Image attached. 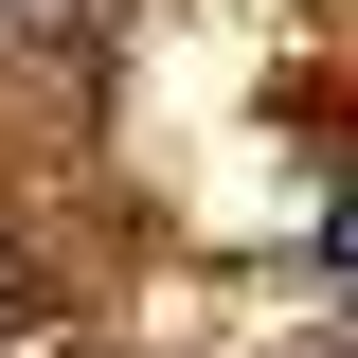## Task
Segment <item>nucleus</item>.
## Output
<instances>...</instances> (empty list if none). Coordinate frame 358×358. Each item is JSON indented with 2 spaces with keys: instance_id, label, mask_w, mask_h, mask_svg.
Masks as SVG:
<instances>
[{
  "instance_id": "obj_2",
  "label": "nucleus",
  "mask_w": 358,
  "mask_h": 358,
  "mask_svg": "<svg viewBox=\"0 0 358 358\" xmlns=\"http://www.w3.org/2000/svg\"><path fill=\"white\" fill-rule=\"evenodd\" d=\"M0 305H18V251H0Z\"/></svg>"
},
{
  "instance_id": "obj_3",
  "label": "nucleus",
  "mask_w": 358,
  "mask_h": 358,
  "mask_svg": "<svg viewBox=\"0 0 358 358\" xmlns=\"http://www.w3.org/2000/svg\"><path fill=\"white\" fill-rule=\"evenodd\" d=\"M18 18H72V0H18Z\"/></svg>"
},
{
  "instance_id": "obj_1",
  "label": "nucleus",
  "mask_w": 358,
  "mask_h": 358,
  "mask_svg": "<svg viewBox=\"0 0 358 358\" xmlns=\"http://www.w3.org/2000/svg\"><path fill=\"white\" fill-rule=\"evenodd\" d=\"M322 268H341V287H358V197H341V215H322Z\"/></svg>"
}]
</instances>
